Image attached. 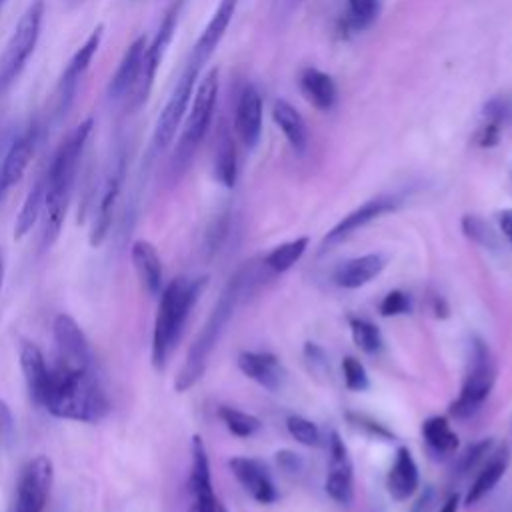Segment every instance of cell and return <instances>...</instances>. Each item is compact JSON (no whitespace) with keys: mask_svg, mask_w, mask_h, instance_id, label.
I'll list each match as a JSON object with an SVG mask.
<instances>
[{"mask_svg":"<svg viewBox=\"0 0 512 512\" xmlns=\"http://www.w3.org/2000/svg\"><path fill=\"white\" fill-rule=\"evenodd\" d=\"M40 408L64 420L98 422L108 414L110 402L96 366H72L56 360L50 366Z\"/></svg>","mask_w":512,"mask_h":512,"instance_id":"6da1fadb","label":"cell"},{"mask_svg":"<svg viewBox=\"0 0 512 512\" xmlns=\"http://www.w3.org/2000/svg\"><path fill=\"white\" fill-rule=\"evenodd\" d=\"M92 118H86L80 122L58 146L56 154L52 156V162L46 168V198H44V210H42V244L48 248L58 238L70 196L74 190V182L78 176L80 160L88 142V136L92 132Z\"/></svg>","mask_w":512,"mask_h":512,"instance_id":"7a4b0ae2","label":"cell"},{"mask_svg":"<svg viewBox=\"0 0 512 512\" xmlns=\"http://www.w3.org/2000/svg\"><path fill=\"white\" fill-rule=\"evenodd\" d=\"M252 278H254V274L244 266L228 280V284L222 290L220 298L216 300L210 316L206 318L202 330L194 338V342H192V346L186 354V360H184V364H182V368L176 376L174 388L178 392L190 390L204 376L208 358H210L216 342L220 340L226 324L230 322L240 298L246 294V290H250V286L254 282Z\"/></svg>","mask_w":512,"mask_h":512,"instance_id":"3957f363","label":"cell"},{"mask_svg":"<svg viewBox=\"0 0 512 512\" xmlns=\"http://www.w3.org/2000/svg\"><path fill=\"white\" fill-rule=\"evenodd\" d=\"M206 280V276H178L162 288L152 330V364L156 370L166 368L168 358L180 340L188 314L206 286Z\"/></svg>","mask_w":512,"mask_h":512,"instance_id":"277c9868","label":"cell"},{"mask_svg":"<svg viewBox=\"0 0 512 512\" xmlns=\"http://www.w3.org/2000/svg\"><path fill=\"white\" fill-rule=\"evenodd\" d=\"M216 100H218V70L212 68L202 76V80H198L196 90L192 94L186 120H184L178 144L174 148L172 164H170L174 176H180L188 168L198 146L202 144L214 116Z\"/></svg>","mask_w":512,"mask_h":512,"instance_id":"5b68a950","label":"cell"},{"mask_svg":"<svg viewBox=\"0 0 512 512\" xmlns=\"http://www.w3.org/2000/svg\"><path fill=\"white\" fill-rule=\"evenodd\" d=\"M44 20V0H32L16 22L0 54V96L18 80L36 50Z\"/></svg>","mask_w":512,"mask_h":512,"instance_id":"8992f818","label":"cell"},{"mask_svg":"<svg viewBox=\"0 0 512 512\" xmlns=\"http://www.w3.org/2000/svg\"><path fill=\"white\" fill-rule=\"evenodd\" d=\"M496 380V364L488 344L480 338H472L470 342V360L466 368V376L462 382V390L458 398L450 404V414L458 420H466L474 416L484 400L490 396Z\"/></svg>","mask_w":512,"mask_h":512,"instance_id":"52a82bcc","label":"cell"},{"mask_svg":"<svg viewBox=\"0 0 512 512\" xmlns=\"http://www.w3.org/2000/svg\"><path fill=\"white\" fill-rule=\"evenodd\" d=\"M180 8H182V0H174L172 6L166 10L164 18L160 20L158 30L148 40L144 56H142V62H140V68H138V74H136V80H134V84L130 86L128 94L122 100L126 110L134 112V110H138L140 106L146 104V100H148V96L152 92L154 80H156V72H158L160 62L164 58V52H166V48H168V44H170V40L174 36V30H176V24H178V16H180Z\"/></svg>","mask_w":512,"mask_h":512,"instance_id":"ba28073f","label":"cell"},{"mask_svg":"<svg viewBox=\"0 0 512 512\" xmlns=\"http://www.w3.org/2000/svg\"><path fill=\"white\" fill-rule=\"evenodd\" d=\"M206 64L194 60L192 56L186 58L184 62V68L154 124V132H152V142H150V150L152 152H162L166 150L176 132L180 130V124L188 112V106H190V100H192V94L196 90V84H198V78H200V72Z\"/></svg>","mask_w":512,"mask_h":512,"instance_id":"9c48e42d","label":"cell"},{"mask_svg":"<svg viewBox=\"0 0 512 512\" xmlns=\"http://www.w3.org/2000/svg\"><path fill=\"white\" fill-rule=\"evenodd\" d=\"M54 468L48 456H36L20 470L10 512H44Z\"/></svg>","mask_w":512,"mask_h":512,"instance_id":"30bf717a","label":"cell"},{"mask_svg":"<svg viewBox=\"0 0 512 512\" xmlns=\"http://www.w3.org/2000/svg\"><path fill=\"white\" fill-rule=\"evenodd\" d=\"M102 36H104V26H96L90 36L84 40V44L72 54V58L68 60L66 68L62 70L58 84H56V92H54V104H56V112L62 114L68 110V106L74 100V94L78 90V84L82 80V76L86 74V70L92 64V58L96 56L100 44H102Z\"/></svg>","mask_w":512,"mask_h":512,"instance_id":"8fae6325","label":"cell"},{"mask_svg":"<svg viewBox=\"0 0 512 512\" xmlns=\"http://www.w3.org/2000/svg\"><path fill=\"white\" fill-rule=\"evenodd\" d=\"M190 476H188V512H218V502L214 496L212 488V478H210V462H208V452L202 442V438L196 434L192 436L190 444Z\"/></svg>","mask_w":512,"mask_h":512,"instance_id":"7c38bea8","label":"cell"},{"mask_svg":"<svg viewBox=\"0 0 512 512\" xmlns=\"http://www.w3.org/2000/svg\"><path fill=\"white\" fill-rule=\"evenodd\" d=\"M328 454H330V462H328V476L324 484L326 492L334 502L342 506H350L354 500V468H352L348 448L336 430H332L328 436Z\"/></svg>","mask_w":512,"mask_h":512,"instance_id":"4fadbf2b","label":"cell"},{"mask_svg":"<svg viewBox=\"0 0 512 512\" xmlns=\"http://www.w3.org/2000/svg\"><path fill=\"white\" fill-rule=\"evenodd\" d=\"M52 338L56 346V360L72 366H96L92 346L72 316L58 314L54 318Z\"/></svg>","mask_w":512,"mask_h":512,"instance_id":"5bb4252c","label":"cell"},{"mask_svg":"<svg viewBox=\"0 0 512 512\" xmlns=\"http://www.w3.org/2000/svg\"><path fill=\"white\" fill-rule=\"evenodd\" d=\"M38 142H40V126L38 124H30L26 130H22L10 142V146L2 158V166H0V196L6 194V190H10L14 184H18L22 180V176L26 174V170L32 162Z\"/></svg>","mask_w":512,"mask_h":512,"instance_id":"9a60e30c","label":"cell"},{"mask_svg":"<svg viewBox=\"0 0 512 512\" xmlns=\"http://www.w3.org/2000/svg\"><path fill=\"white\" fill-rule=\"evenodd\" d=\"M396 206H398V200L394 196H378V198H372V200L360 204L358 208L348 212L340 222H336L326 232V236L322 238V248L326 250V248L340 244L342 240H346L350 234L364 228L372 220L384 216L386 212H392Z\"/></svg>","mask_w":512,"mask_h":512,"instance_id":"2e32d148","label":"cell"},{"mask_svg":"<svg viewBox=\"0 0 512 512\" xmlns=\"http://www.w3.org/2000/svg\"><path fill=\"white\" fill-rule=\"evenodd\" d=\"M234 132L248 148H256L262 136V96L252 84H244L234 108Z\"/></svg>","mask_w":512,"mask_h":512,"instance_id":"e0dca14e","label":"cell"},{"mask_svg":"<svg viewBox=\"0 0 512 512\" xmlns=\"http://www.w3.org/2000/svg\"><path fill=\"white\" fill-rule=\"evenodd\" d=\"M124 182V156L120 154L116 158V162L110 166L102 190H100V198H98V206L94 212V224L90 230V244L98 246L104 242L110 224H112V212L116 206V200L120 196V188Z\"/></svg>","mask_w":512,"mask_h":512,"instance_id":"ac0fdd59","label":"cell"},{"mask_svg":"<svg viewBox=\"0 0 512 512\" xmlns=\"http://www.w3.org/2000/svg\"><path fill=\"white\" fill-rule=\"evenodd\" d=\"M234 478L242 484V488L260 504H272L278 500L276 486L272 482V476L268 468L256 460L246 456H234L228 462Z\"/></svg>","mask_w":512,"mask_h":512,"instance_id":"d6986e66","label":"cell"},{"mask_svg":"<svg viewBox=\"0 0 512 512\" xmlns=\"http://www.w3.org/2000/svg\"><path fill=\"white\" fill-rule=\"evenodd\" d=\"M236 6H238V0H220L218 2L216 10L212 12V16H210L208 24L204 26V30L200 32V36L196 38L188 56L200 60L202 64H208V60L216 52L218 44L222 42L226 30L234 18Z\"/></svg>","mask_w":512,"mask_h":512,"instance_id":"ffe728a7","label":"cell"},{"mask_svg":"<svg viewBox=\"0 0 512 512\" xmlns=\"http://www.w3.org/2000/svg\"><path fill=\"white\" fill-rule=\"evenodd\" d=\"M238 368L244 376L260 384L262 388L274 392L282 388L286 380V370L280 364V360L270 352H240L238 354Z\"/></svg>","mask_w":512,"mask_h":512,"instance_id":"44dd1931","label":"cell"},{"mask_svg":"<svg viewBox=\"0 0 512 512\" xmlns=\"http://www.w3.org/2000/svg\"><path fill=\"white\" fill-rule=\"evenodd\" d=\"M418 482H420V474H418V466L412 458V452L406 446H400L396 450L394 464L386 478V488H388L390 498L396 502L408 500L416 492Z\"/></svg>","mask_w":512,"mask_h":512,"instance_id":"7402d4cb","label":"cell"},{"mask_svg":"<svg viewBox=\"0 0 512 512\" xmlns=\"http://www.w3.org/2000/svg\"><path fill=\"white\" fill-rule=\"evenodd\" d=\"M130 258L142 288L150 296H158L164 284H162V262L154 244L148 240H136L130 248Z\"/></svg>","mask_w":512,"mask_h":512,"instance_id":"603a6c76","label":"cell"},{"mask_svg":"<svg viewBox=\"0 0 512 512\" xmlns=\"http://www.w3.org/2000/svg\"><path fill=\"white\" fill-rule=\"evenodd\" d=\"M386 266V260L382 254H364V256H356L350 258L346 262H342L336 270H334V282L340 288H360L364 284H368L370 280H374Z\"/></svg>","mask_w":512,"mask_h":512,"instance_id":"cb8c5ba5","label":"cell"},{"mask_svg":"<svg viewBox=\"0 0 512 512\" xmlns=\"http://www.w3.org/2000/svg\"><path fill=\"white\" fill-rule=\"evenodd\" d=\"M146 44H148V38L142 34L138 36L124 52L122 60L118 62V68L114 70L110 82H108V98L112 100H124V96L128 94L130 86L134 84L136 80V74H138V68H140V62H142V56H144V50H146Z\"/></svg>","mask_w":512,"mask_h":512,"instance_id":"d4e9b609","label":"cell"},{"mask_svg":"<svg viewBox=\"0 0 512 512\" xmlns=\"http://www.w3.org/2000/svg\"><path fill=\"white\" fill-rule=\"evenodd\" d=\"M20 368H22L24 382L32 402L40 406L48 378H50V366L46 364V358L36 344L32 342L20 344Z\"/></svg>","mask_w":512,"mask_h":512,"instance_id":"484cf974","label":"cell"},{"mask_svg":"<svg viewBox=\"0 0 512 512\" xmlns=\"http://www.w3.org/2000/svg\"><path fill=\"white\" fill-rule=\"evenodd\" d=\"M300 90L304 94V98L318 110L328 112L334 108L336 98H338V90L334 80L318 70V68H304L300 74Z\"/></svg>","mask_w":512,"mask_h":512,"instance_id":"4316f807","label":"cell"},{"mask_svg":"<svg viewBox=\"0 0 512 512\" xmlns=\"http://www.w3.org/2000/svg\"><path fill=\"white\" fill-rule=\"evenodd\" d=\"M272 118L280 132L284 134V138L288 140V144L296 152H304L308 146V128L300 112L290 102L276 100L272 104Z\"/></svg>","mask_w":512,"mask_h":512,"instance_id":"83f0119b","label":"cell"},{"mask_svg":"<svg viewBox=\"0 0 512 512\" xmlns=\"http://www.w3.org/2000/svg\"><path fill=\"white\" fill-rule=\"evenodd\" d=\"M508 462H510V452L506 446L488 458V462L480 468L476 480L472 482V486L466 494V506L480 502L500 482V478L504 476V472L508 468Z\"/></svg>","mask_w":512,"mask_h":512,"instance_id":"f1b7e54d","label":"cell"},{"mask_svg":"<svg viewBox=\"0 0 512 512\" xmlns=\"http://www.w3.org/2000/svg\"><path fill=\"white\" fill-rule=\"evenodd\" d=\"M238 176V162H236V146L230 130L226 126L220 128L214 148V178L224 186L232 188Z\"/></svg>","mask_w":512,"mask_h":512,"instance_id":"f546056e","label":"cell"},{"mask_svg":"<svg viewBox=\"0 0 512 512\" xmlns=\"http://www.w3.org/2000/svg\"><path fill=\"white\" fill-rule=\"evenodd\" d=\"M422 436L428 450L436 458H446L458 448V434L450 428L444 416H430L422 422Z\"/></svg>","mask_w":512,"mask_h":512,"instance_id":"4dcf8cb0","label":"cell"},{"mask_svg":"<svg viewBox=\"0 0 512 512\" xmlns=\"http://www.w3.org/2000/svg\"><path fill=\"white\" fill-rule=\"evenodd\" d=\"M44 198H46V174H40L36 178V182L32 184V188L28 190L22 208L16 216V224H14V238L20 240L24 238L32 226L36 224L38 216H42L44 210Z\"/></svg>","mask_w":512,"mask_h":512,"instance_id":"1f68e13d","label":"cell"},{"mask_svg":"<svg viewBox=\"0 0 512 512\" xmlns=\"http://www.w3.org/2000/svg\"><path fill=\"white\" fill-rule=\"evenodd\" d=\"M308 248V238L302 236V238H294L290 242H284L280 246H276L266 258H264V264L272 270V272H286L290 270L300 258L302 254L306 252Z\"/></svg>","mask_w":512,"mask_h":512,"instance_id":"d6a6232c","label":"cell"},{"mask_svg":"<svg viewBox=\"0 0 512 512\" xmlns=\"http://www.w3.org/2000/svg\"><path fill=\"white\" fill-rule=\"evenodd\" d=\"M350 334L354 344L366 352V354H376L382 350V334L376 328V324H372L366 318H358V316H350Z\"/></svg>","mask_w":512,"mask_h":512,"instance_id":"836d02e7","label":"cell"},{"mask_svg":"<svg viewBox=\"0 0 512 512\" xmlns=\"http://www.w3.org/2000/svg\"><path fill=\"white\" fill-rule=\"evenodd\" d=\"M218 416L226 424V428L238 438H248L260 430V420L248 412L238 410V408L220 406Z\"/></svg>","mask_w":512,"mask_h":512,"instance_id":"e575fe53","label":"cell"},{"mask_svg":"<svg viewBox=\"0 0 512 512\" xmlns=\"http://www.w3.org/2000/svg\"><path fill=\"white\" fill-rule=\"evenodd\" d=\"M492 450V438H482L474 444H470L456 460L454 464V474L456 476H466L470 474L474 468H478V464L490 454Z\"/></svg>","mask_w":512,"mask_h":512,"instance_id":"d590c367","label":"cell"},{"mask_svg":"<svg viewBox=\"0 0 512 512\" xmlns=\"http://www.w3.org/2000/svg\"><path fill=\"white\" fill-rule=\"evenodd\" d=\"M286 428L290 432V436L304 444V446H318L320 444V432H318V426L304 418V416H298V414H290L286 418Z\"/></svg>","mask_w":512,"mask_h":512,"instance_id":"8d00e7d4","label":"cell"},{"mask_svg":"<svg viewBox=\"0 0 512 512\" xmlns=\"http://www.w3.org/2000/svg\"><path fill=\"white\" fill-rule=\"evenodd\" d=\"M462 232L468 240H472L474 244L478 246H484V248H494L498 244L494 232L490 230V226L478 218V216H464L462 218Z\"/></svg>","mask_w":512,"mask_h":512,"instance_id":"74e56055","label":"cell"},{"mask_svg":"<svg viewBox=\"0 0 512 512\" xmlns=\"http://www.w3.org/2000/svg\"><path fill=\"white\" fill-rule=\"evenodd\" d=\"M342 372H344V384L348 390L352 392H364L370 386L366 368L362 366V362L354 356H346L342 360Z\"/></svg>","mask_w":512,"mask_h":512,"instance_id":"f35d334b","label":"cell"},{"mask_svg":"<svg viewBox=\"0 0 512 512\" xmlns=\"http://www.w3.org/2000/svg\"><path fill=\"white\" fill-rule=\"evenodd\" d=\"M348 14L352 26L362 30L376 20L378 0H348Z\"/></svg>","mask_w":512,"mask_h":512,"instance_id":"ab89813d","label":"cell"},{"mask_svg":"<svg viewBox=\"0 0 512 512\" xmlns=\"http://www.w3.org/2000/svg\"><path fill=\"white\" fill-rule=\"evenodd\" d=\"M412 310V300L406 292L402 290H390L382 302H380V314L390 318V316H402Z\"/></svg>","mask_w":512,"mask_h":512,"instance_id":"60d3db41","label":"cell"},{"mask_svg":"<svg viewBox=\"0 0 512 512\" xmlns=\"http://www.w3.org/2000/svg\"><path fill=\"white\" fill-rule=\"evenodd\" d=\"M226 232H228V216L222 214L220 218H216L212 222V226H210V230L206 234V250L210 254H214L222 246V242L226 238Z\"/></svg>","mask_w":512,"mask_h":512,"instance_id":"b9f144b4","label":"cell"},{"mask_svg":"<svg viewBox=\"0 0 512 512\" xmlns=\"http://www.w3.org/2000/svg\"><path fill=\"white\" fill-rule=\"evenodd\" d=\"M346 418H348L354 426H358V428L366 430L368 434H372V436H376V438H386V440L394 438V436H392V432H390L386 426H382V424L374 422V420H372V418H368V416H362V414H346Z\"/></svg>","mask_w":512,"mask_h":512,"instance_id":"7bdbcfd3","label":"cell"},{"mask_svg":"<svg viewBox=\"0 0 512 512\" xmlns=\"http://www.w3.org/2000/svg\"><path fill=\"white\" fill-rule=\"evenodd\" d=\"M276 462H278L280 470H284V472H288V474H298V472L302 470V466H304L302 458H300L298 454L290 452V450H280V452H276Z\"/></svg>","mask_w":512,"mask_h":512,"instance_id":"ee69618b","label":"cell"},{"mask_svg":"<svg viewBox=\"0 0 512 512\" xmlns=\"http://www.w3.org/2000/svg\"><path fill=\"white\" fill-rule=\"evenodd\" d=\"M304 356H306V360H308L314 368H326V366H328V360H326L324 350H322L318 344H314V342H306V346H304Z\"/></svg>","mask_w":512,"mask_h":512,"instance_id":"f6af8a7d","label":"cell"},{"mask_svg":"<svg viewBox=\"0 0 512 512\" xmlns=\"http://www.w3.org/2000/svg\"><path fill=\"white\" fill-rule=\"evenodd\" d=\"M498 224H500V230L504 232V236L510 240L512 244V210H504L498 214Z\"/></svg>","mask_w":512,"mask_h":512,"instance_id":"bcb514c9","label":"cell"},{"mask_svg":"<svg viewBox=\"0 0 512 512\" xmlns=\"http://www.w3.org/2000/svg\"><path fill=\"white\" fill-rule=\"evenodd\" d=\"M432 312L436 318H446L448 316V304L444 302L442 296L432 298Z\"/></svg>","mask_w":512,"mask_h":512,"instance_id":"7dc6e473","label":"cell"},{"mask_svg":"<svg viewBox=\"0 0 512 512\" xmlns=\"http://www.w3.org/2000/svg\"><path fill=\"white\" fill-rule=\"evenodd\" d=\"M430 500H432V490H426V492L414 502V506H412L410 512H426V508L430 506Z\"/></svg>","mask_w":512,"mask_h":512,"instance_id":"c3c4849f","label":"cell"},{"mask_svg":"<svg viewBox=\"0 0 512 512\" xmlns=\"http://www.w3.org/2000/svg\"><path fill=\"white\" fill-rule=\"evenodd\" d=\"M438 512H458V496L452 494V496L442 504V508H440Z\"/></svg>","mask_w":512,"mask_h":512,"instance_id":"681fc988","label":"cell"},{"mask_svg":"<svg viewBox=\"0 0 512 512\" xmlns=\"http://www.w3.org/2000/svg\"><path fill=\"white\" fill-rule=\"evenodd\" d=\"M2 280H4V254L0 250V288H2Z\"/></svg>","mask_w":512,"mask_h":512,"instance_id":"f907efd6","label":"cell"},{"mask_svg":"<svg viewBox=\"0 0 512 512\" xmlns=\"http://www.w3.org/2000/svg\"><path fill=\"white\" fill-rule=\"evenodd\" d=\"M218 512H226V510H224V508H222V506H218Z\"/></svg>","mask_w":512,"mask_h":512,"instance_id":"816d5d0a","label":"cell"},{"mask_svg":"<svg viewBox=\"0 0 512 512\" xmlns=\"http://www.w3.org/2000/svg\"><path fill=\"white\" fill-rule=\"evenodd\" d=\"M4 2H6V0H0V10H2V6H4Z\"/></svg>","mask_w":512,"mask_h":512,"instance_id":"f5cc1de1","label":"cell"}]
</instances>
